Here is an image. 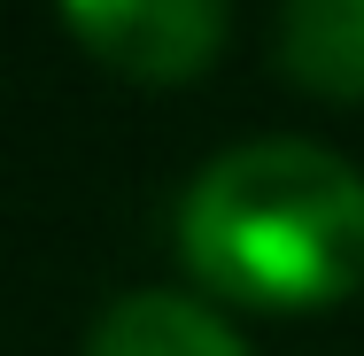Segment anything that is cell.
Here are the masks:
<instances>
[{"instance_id": "cell-4", "label": "cell", "mask_w": 364, "mask_h": 356, "mask_svg": "<svg viewBox=\"0 0 364 356\" xmlns=\"http://www.w3.org/2000/svg\"><path fill=\"white\" fill-rule=\"evenodd\" d=\"M279 63L302 93L364 101V0H287Z\"/></svg>"}, {"instance_id": "cell-3", "label": "cell", "mask_w": 364, "mask_h": 356, "mask_svg": "<svg viewBox=\"0 0 364 356\" xmlns=\"http://www.w3.org/2000/svg\"><path fill=\"white\" fill-rule=\"evenodd\" d=\"M85 356H248V349L225 318H210V302L147 286V294H124L101 310Z\"/></svg>"}, {"instance_id": "cell-2", "label": "cell", "mask_w": 364, "mask_h": 356, "mask_svg": "<svg viewBox=\"0 0 364 356\" xmlns=\"http://www.w3.org/2000/svg\"><path fill=\"white\" fill-rule=\"evenodd\" d=\"M63 23L117 77L178 85L225 39V0H63Z\"/></svg>"}, {"instance_id": "cell-1", "label": "cell", "mask_w": 364, "mask_h": 356, "mask_svg": "<svg viewBox=\"0 0 364 356\" xmlns=\"http://www.w3.org/2000/svg\"><path fill=\"white\" fill-rule=\"evenodd\" d=\"M186 271L248 310H326L364 286V171L310 140H248L178 202Z\"/></svg>"}]
</instances>
